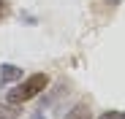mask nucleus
Returning a JSON list of instances; mask_svg holds the SVG:
<instances>
[{
  "instance_id": "f257e3e1",
  "label": "nucleus",
  "mask_w": 125,
  "mask_h": 119,
  "mask_svg": "<svg viewBox=\"0 0 125 119\" xmlns=\"http://www.w3.org/2000/svg\"><path fill=\"white\" fill-rule=\"evenodd\" d=\"M46 84H49V76H46V73H33V76H27L22 84H16V87L6 95V100H8L11 106H22V103L33 100Z\"/></svg>"
},
{
  "instance_id": "f03ea898",
  "label": "nucleus",
  "mask_w": 125,
  "mask_h": 119,
  "mask_svg": "<svg viewBox=\"0 0 125 119\" xmlns=\"http://www.w3.org/2000/svg\"><path fill=\"white\" fill-rule=\"evenodd\" d=\"M65 119H93V114H90V106L87 103H76L68 114H65Z\"/></svg>"
},
{
  "instance_id": "7ed1b4c3",
  "label": "nucleus",
  "mask_w": 125,
  "mask_h": 119,
  "mask_svg": "<svg viewBox=\"0 0 125 119\" xmlns=\"http://www.w3.org/2000/svg\"><path fill=\"white\" fill-rule=\"evenodd\" d=\"M19 76H22V70L16 65H0V81H14Z\"/></svg>"
},
{
  "instance_id": "20e7f679",
  "label": "nucleus",
  "mask_w": 125,
  "mask_h": 119,
  "mask_svg": "<svg viewBox=\"0 0 125 119\" xmlns=\"http://www.w3.org/2000/svg\"><path fill=\"white\" fill-rule=\"evenodd\" d=\"M98 119H125V111H103Z\"/></svg>"
},
{
  "instance_id": "39448f33",
  "label": "nucleus",
  "mask_w": 125,
  "mask_h": 119,
  "mask_svg": "<svg viewBox=\"0 0 125 119\" xmlns=\"http://www.w3.org/2000/svg\"><path fill=\"white\" fill-rule=\"evenodd\" d=\"M6 14H8V6H6V0H0V19H3Z\"/></svg>"
}]
</instances>
